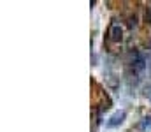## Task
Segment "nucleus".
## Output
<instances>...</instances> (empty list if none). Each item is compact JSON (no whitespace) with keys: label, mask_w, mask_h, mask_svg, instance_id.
<instances>
[{"label":"nucleus","mask_w":151,"mask_h":132,"mask_svg":"<svg viewBox=\"0 0 151 132\" xmlns=\"http://www.w3.org/2000/svg\"><path fill=\"white\" fill-rule=\"evenodd\" d=\"M132 69H134L135 72H142V71L146 69V58H144L142 53L135 51V53L132 55Z\"/></svg>","instance_id":"1"},{"label":"nucleus","mask_w":151,"mask_h":132,"mask_svg":"<svg viewBox=\"0 0 151 132\" xmlns=\"http://www.w3.org/2000/svg\"><path fill=\"white\" fill-rule=\"evenodd\" d=\"M107 35H109V39H111L113 43H119V41L123 39V28H121L118 23H113V25L109 27Z\"/></svg>","instance_id":"2"},{"label":"nucleus","mask_w":151,"mask_h":132,"mask_svg":"<svg viewBox=\"0 0 151 132\" xmlns=\"http://www.w3.org/2000/svg\"><path fill=\"white\" fill-rule=\"evenodd\" d=\"M125 116H127V113H125V111H116L113 116L106 122V125H107L109 129H114V127H118V125H121V123H123Z\"/></svg>","instance_id":"3"},{"label":"nucleus","mask_w":151,"mask_h":132,"mask_svg":"<svg viewBox=\"0 0 151 132\" xmlns=\"http://www.w3.org/2000/svg\"><path fill=\"white\" fill-rule=\"evenodd\" d=\"M141 129H142V131H148V129H151V116L144 118V120L141 122Z\"/></svg>","instance_id":"4"},{"label":"nucleus","mask_w":151,"mask_h":132,"mask_svg":"<svg viewBox=\"0 0 151 132\" xmlns=\"http://www.w3.org/2000/svg\"><path fill=\"white\" fill-rule=\"evenodd\" d=\"M135 25H137V18L134 16V18H130V19H128V27L132 28V27H135Z\"/></svg>","instance_id":"5"},{"label":"nucleus","mask_w":151,"mask_h":132,"mask_svg":"<svg viewBox=\"0 0 151 132\" xmlns=\"http://www.w3.org/2000/svg\"><path fill=\"white\" fill-rule=\"evenodd\" d=\"M146 19L151 23V9H146Z\"/></svg>","instance_id":"6"},{"label":"nucleus","mask_w":151,"mask_h":132,"mask_svg":"<svg viewBox=\"0 0 151 132\" xmlns=\"http://www.w3.org/2000/svg\"><path fill=\"white\" fill-rule=\"evenodd\" d=\"M146 95H148V97H150V99H151V87L148 88V90H146Z\"/></svg>","instance_id":"7"}]
</instances>
